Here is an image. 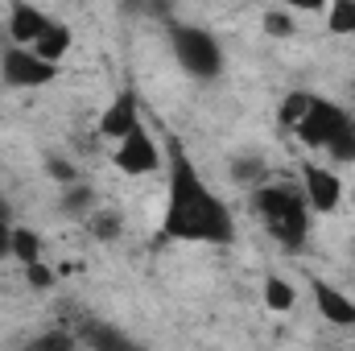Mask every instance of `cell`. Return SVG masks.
Wrapping results in <instances>:
<instances>
[{
  "instance_id": "6da1fadb",
  "label": "cell",
  "mask_w": 355,
  "mask_h": 351,
  "mask_svg": "<svg viewBox=\"0 0 355 351\" xmlns=\"http://www.w3.org/2000/svg\"><path fill=\"white\" fill-rule=\"evenodd\" d=\"M166 240H190V244H232L236 219L227 203L202 182L198 166L190 162L186 145L170 141V190H166V215H162Z\"/></svg>"
},
{
  "instance_id": "7a4b0ae2",
  "label": "cell",
  "mask_w": 355,
  "mask_h": 351,
  "mask_svg": "<svg viewBox=\"0 0 355 351\" xmlns=\"http://www.w3.org/2000/svg\"><path fill=\"white\" fill-rule=\"evenodd\" d=\"M252 207L265 219L268 236L285 248V252H302L310 240V207L306 194L285 186V182H265L252 190Z\"/></svg>"
},
{
  "instance_id": "3957f363",
  "label": "cell",
  "mask_w": 355,
  "mask_h": 351,
  "mask_svg": "<svg viewBox=\"0 0 355 351\" xmlns=\"http://www.w3.org/2000/svg\"><path fill=\"white\" fill-rule=\"evenodd\" d=\"M174 54H178V62H182V71L194 75V79H215L223 71V46L207 29L178 25L174 29Z\"/></svg>"
},
{
  "instance_id": "277c9868",
  "label": "cell",
  "mask_w": 355,
  "mask_h": 351,
  "mask_svg": "<svg viewBox=\"0 0 355 351\" xmlns=\"http://www.w3.org/2000/svg\"><path fill=\"white\" fill-rule=\"evenodd\" d=\"M343 128H352V116H347L339 103H331V99H318V95H314L310 112H306V116L293 124L297 141H302V145H310V149H327V145L335 141V132H343Z\"/></svg>"
},
{
  "instance_id": "5b68a950",
  "label": "cell",
  "mask_w": 355,
  "mask_h": 351,
  "mask_svg": "<svg viewBox=\"0 0 355 351\" xmlns=\"http://www.w3.org/2000/svg\"><path fill=\"white\" fill-rule=\"evenodd\" d=\"M0 75H4V83H8V87H46V83H54L58 67L42 62L33 50L8 46V50L0 54Z\"/></svg>"
},
{
  "instance_id": "8992f818",
  "label": "cell",
  "mask_w": 355,
  "mask_h": 351,
  "mask_svg": "<svg viewBox=\"0 0 355 351\" xmlns=\"http://www.w3.org/2000/svg\"><path fill=\"white\" fill-rule=\"evenodd\" d=\"M116 166H120L124 174H132V178L162 170V149H157V141L145 132V124L120 141V149H116Z\"/></svg>"
},
{
  "instance_id": "52a82bcc",
  "label": "cell",
  "mask_w": 355,
  "mask_h": 351,
  "mask_svg": "<svg viewBox=\"0 0 355 351\" xmlns=\"http://www.w3.org/2000/svg\"><path fill=\"white\" fill-rule=\"evenodd\" d=\"M302 194H306V207L310 211L331 215L339 207V198H343V182H339L335 170H327V166H306L302 170Z\"/></svg>"
},
{
  "instance_id": "ba28073f",
  "label": "cell",
  "mask_w": 355,
  "mask_h": 351,
  "mask_svg": "<svg viewBox=\"0 0 355 351\" xmlns=\"http://www.w3.org/2000/svg\"><path fill=\"white\" fill-rule=\"evenodd\" d=\"M141 128V112H137V91H120L116 99H112V108L99 116V137H107V141H124L128 132H137Z\"/></svg>"
},
{
  "instance_id": "9c48e42d",
  "label": "cell",
  "mask_w": 355,
  "mask_h": 351,
  "mask_svg": "<svg viewBox=\"0 0 355 351\" xmlns=\"http://www.w3.org/2000/svg\"><path fill=\"white\" fill-rule=\"evenodd\" d=\"M310 293H314L318 314H322L331 327H355V302L343 293V289L327 285L322 277H310Z\"/></svg>"
},
{
  "instance_id": "30bf717a",
  "label": "cell",
  "mask_w": 355,
  "mask_h": 351,
  "mask_svg": "<svg viewBox=\"0 0 355 351\" xmlns=\"http://www.w3.org/2000/svg\"><path fill=\"white\" fill-rule=\"evenodd\" d=\"M54 25H58V21H50L42 8H33V4H17V8H12V21H8V33H12V42H17L21 50H33Z\"/></svg>"
},
{
  "instance_id": "8fae6325",
  "label": "cell",
  "mask_w": 355,
  "mask_h": 351,
  "mask_svg": "<svg viewBox=\"0 0 355 351\" xmlns=\"http://www.w3.org/2000/svg\"><path fill=\"white\" fill-rule=\"evenodd\" d=\"M83 339H87L91 351H141L132 339H124L120 331H112V327H99V323L83 327Z\"/></svg>"
},
{
  "instance_id": "7c38bea8",
  "label": "cell",
  "mask_w": 355,
  "mask_h": 351,
  "mask_svg": "<svg viewBox=\"0 0 355 351\" xmlns=\"http://www.w3.org/2000/svg\"><path fill=\"white\" fill-rule=\"evenodd\" d=\"M67 50H71V29H67V25H54V29H50V33L33 46V54H37L42 62H50V67H54Z\"/></svg>"
},
{
  "instance_id": "4fadbf2b",
  "label": "cell",
  "mask_w": 355,
  "mask_h": 351,
  "mask_svg": "<svg viewBox=\"0 0 355 351\" xmlns=\"http://www.w3.org/2000/svg\"><path fill=\"white\" fill-rule=\"evenodd\" d=\"M293 302H297V293H293V285H289L285 277H277V273H268V277H265V306H268V310H277V314H285V310H293Z\"/></svg>"
},
{
  "instance_id": "5bb4252c",
  "label": "cell",
  "mask_w": 355,
  "mask_h": 351,
  "mask_svg": "<svg viewBox=\"0 0 355 351\" xmlns=\"http://www.w3.org/2000/svg\"><path fill=\"white\" fill-rule=\"evenodd\" d=\"M12 257L21 261V268L42 264V240H37L29 228H12Z\"/></svg>"
},
{
  "instance_id": "9a60e30c",
  "label": "cell",
  "mask_w": 355,
  "mask_h": 351,
  "mask_svg": "<svg viewBox=\"0 0 355 351\" xmlns=\"http://www.w3.org/2000/svg\"><path fill=\"white\" fill-rule=\"evenodd\" d=\"M327 153H331L335 166H352L355 162V124L352 128H343V132H335V141L327 145Z\"/></svg>"
},
{
  "instance_id": "2e32d148",
  "label": "cell",
  "mask_w": 355,
  "mask_h": 351,
  "mask_svg": "<svg viewBox=\"0 0 355 351\" xmlns=\"http://www.w3.org/2000/svg\"><path fill=\"white\" fill-rule=\"evenodd\" d=\"M75 343H79V339H75L71 331H46V335H37L25 351H75Z\"/></svg>"
},
{
  "instance_id": "e0dca14e",
  "label": "cell",
  "mask_w": 355,
  "mask_h": 351,
  "mask_svg": "<svg viewBox=\"0 0 355 351\" xmlns=\"http://www.w3.org/2000/svg\"><path fill=\"white\" fill-rule=\"evenodd\" d=\"M327 21H331V33H355V0H339L327 12Z\"/></svg>"
},
{
  "instance_id": "ac0fdd59",
  "label": "cell",
  "mask_w": 355,
  "mask_h": 351,
  "mask_svg": "<svg viewBox=\"0 0 355 351\" xmlns=\"http://www.w3.org/2000/svg\"><path fill=\"white\" fill-rule=\"evenodd\" d=\"M310 103H314V95H310V91H293V95L285 99V108H281V120L293 128V124H297V120L310 112Z\"/></svg>"
},
{
  "instance_id": "d6986e66",
  "label": "cell",
  "mask_w": 355,
  "mask_h": 351,
  "mask_svg": "<svg viewBox=\"0 0 355 351\" xmlns=\"http://www.w3.org/2000/svg\"><path fill=\"white\" fill-rule=\"evenodd\" d=\"M91 236L95 240H116L120 236V215L116 211H95L91 215Z\"/></svg>"
},
{
  "instance_id": "ffe728a7",
  "label": "cell",
  "mask_w": 355,
  "mask_h": 351,
  "mask_svg": "<svg viewBox=\"0 0 355 351\" xmlns=\"http://www.w3.org/2000/svg\"><path fill=\"white\" fill-rule=\"evenodd\" d=\"M265 33H272V37H289V33H293V21H289V12H281V8H268V12H265Z\"/></svg>"
},
{
  "instance_id": "44dd1931",
  "label": "cell",
  "mask_w": 355,
  "mask_h": 351,
  "mask_svg": "<svg viewBox=\"0 0 355 351\" xmlns=\"http://www.w3.org/2000/svg\"><path fill=\"white\" fill-rule=\"evenodd\" d=\"M25 281H29L33 289H50V285H54V273H50L46 264H29V268H25Z\"/></svg>"
},
{
  "instance_id": "7402d4cb",
  "label": "cell",
  "mask_w": 355,
  "mask_h": 351,
  "mask_svg": "<svg viewBox=\"0 0 355 351\" xmlns=\"http://www.w3.org/2000/svg\"><path fill=\"white\" fill-rule=\"evenodd\" d=\"M67 207H71V211H87L91 207V190L87 186H75V190L67 194Z\"/></svg>"
},
{
  "instance_id": "603a6c76",
  "label": "cell",
  "mask_w": 355,
  "mask_h": 351,
  "mask_svg": "<svg viewBox=\"0 0 355 351\" xmlns=\"http://www.w3.org/2000/svg\"><path fill=\"white\" fill-rule=\"evenodd\" d=\"M50 174L58 178V182H75V170H71L67 162H50Z\"/></svg>"
},
{
  "instance_id": "cb8c5ba5",
  "label": "cell",
  "mask_w": 355,
  "mask_h": 351,
  "mask_svg": "<svg viewBox=\"0 0 355 351\" xmlns=\"http://www.w3.org/2000/svg\"><path fill=\"white\" fill-rule=\"evenodd\" d=\"M8 252H12V232L0 228V257H8Z\"/></svg>"
},
{
  "instance_id": "d4e9b609",
  "label": "cell",
  "mask_w": 355,
  "mask_h": 351,
  "mask_svg": "<svg viewBox=\"0 0 355 351\" xmlns=\"http://www.w3.org/2000/svg\"><path fill=\"white\" fill-rule=\"evenodd\" d=\"M0 228H8V207L0 203Z\"/></svg>"
}]
</instances>
